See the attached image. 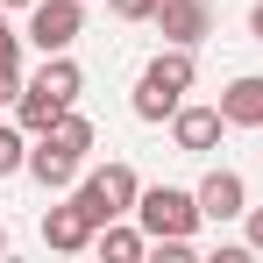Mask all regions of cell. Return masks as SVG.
I'll list each match as a JSON object with an SVG mask.
<instances>
[{
    "label": "cell",
    "mask_w": 263,
    "mask_h": 263,
    "mask_svg": "<svg viewBox=\"0 0 263 263\" xmlns=\"http://www.w3.org/2000/svg\"><path fill=\"white\" fill-rule=\"evenodd\" d=\"M135 220H142V235L149 242H164V235H192L199 228V192H178V185H149L142 199H135Z\"/></svg>",
    "instance_id": "7a4b0ae2"
},
{
    "label": "cell",
    "mask_w": 263,
    "mask_h": 263,
    "mask_svg": "<svg viewBox=\"0 0 263 263\" xmlns=\"http://www.w3.org/2000/svg\"><path fill=\"white\" fill-rule=\"evenodd\" d=\"M14 114H22V128H29V135H43V128H57L64 100H57L50 86H36V79H29V86H22V100H14Z\"/></svg>",
    "instance_id": "30bf717a"
},
{
    "label": "cell",
    "mask_w": 263,
    "mask_h": 263,
    "mask_svg": "<svg viewBox=\"0 0 263 263\" xmlns=\"http://www.w3.org/2000/svg\"><path fill=\"white\" fill-rule=\"evenodd\" d=\"M14 57H22V36H14V29H7V14H0V64H14Z\"/></svg>",
    "instance_id": "e0dca14e"
},
{
    "label": "cell",
    "mask_w": 263,
    "mask_h": 263,
    "mask_svg": "<svg viewBox=\"0 0 263 263\" xmlns=\"http://www.w3.org/2000/svg\"><path fill=\"white\" fill-rule=\"evenodd\" d=\"M92 249H100V256H114V263H135L142 249H149V235H142V228H114V220H107V228L92 235Z\"/></svg>",
    "instance_id": "7c38bea8"
},
{
    "label": "cell",
    "mask_w": 263,
    "mask_h": 263,
    "mask_svg": "<svg viewBox=\"0 0 263 263\" xmlns=\"http://www.w3.org/2000/svg\"><path fill=\"white\" fill-rule=\"evenodd\" d=\"M0 7H36V0H0Z\"/></svg>",
    "instance_id": "ffe728a7"
},
{
    "label": "cell",
    "mask_w": 263,
    "mask_h": 263,
    "mask_svg": "<svg viewBox=\"0 0 263 263\" xmlns=\"http://www.w3.org/2000/svg\"><path fill=\"white\" fill-rule=\"evenodd\" d=\"M249 249H263V206L249 214Z\"/></svg>",
    "instance_id": "ac0fdd59"
},
{
    "label": "cell",
    "mask_w": 263,
    "mask_h": 263,
    "mask_svg": "<svg viewBox=\"0 0 263 263\" xmlns=\"http://www.w3.org/2000/svg\"><path fill=\"white\" fill-rule=\"evenodd\" d=\"M199 214H206V220H235V214H249L242 178H235V171H206V178H199Z\"/></svg>",
    "instance_id": "ba28073f"
},
{
    "label": "cell",
    "mask_w": 263,
    "mask_h": 263,
    "mask_svg": "<svg viewBox=\"0 0 263 263\" xmlns=\"http://www.w3.org/2000/svg\"><path fill=\"white\" fill-rule=\"evenodd\" d=\"M92 235H100V220H92L79 199H64V206H50V214H43V242H50V249H64V256L92 249Z\"/></svg>",
    "instance_id": "5b68a950"
},
{
    "label": "cell",
    "mask_w": 263,
    "mask_h": 263,
    "mask_svg": "<svg viewBox=\"0 0 263 263\" xmlns=\"http://www.w3.org/2000/svg\"><path fill=\"white\" fill-rule=\"evenodd\" d=\"M0 256H7V228H0Z\"/></svg>",
    "instance_id": "44dd1931"
},
{
    "label": "cell",
    "mask_w": 263,
    "mask_h": 263,
    "mask_svg": "<svg viewBox=\"0 0 263 263\" xmlns=\"http://www.w3.org/2000/svg\"><path fill=\"white\" fill-rule=\"evenodd\" d=\"M157 29H164V43H206L214 36V0H157Z\"/></svg>",
    "instance_id": "277c9868"
},
{
    "label": "cell",
    "mask_w": 263,
    "mask_h": 263,
    "mask_svg": "<svg viewBox=\"0 0 263 263\" xmlns=\"http://www.w3.org/2000/svg\"><path fill=\"white\" fill-rule=\"evenodd\" d=\"M256 164H263V157H256Z\"/></svg>",
    "instance_id": "7402d4cb"
},
{
    "label": "cell",
    "mask_w": 263,
    "mask_h": 263,
    "mask_svg": "<svg viewBox=\"0 0 263 263\" xmlns=\"http://www.w3.org/2000/svg\"><path fill=\"white\" fill-rule=\"evenodd\" d=\"M29 171V142H22V128H0V178Z\"/></svg>",
    "instance_id": "5bb4252c"
},
{
    "label": "cell",
    "mask_w": 263,
    "mask_h": 263,
    "mask_svg": "<svg viewBox=\"0 0 263 263\" xmlns=\"http://www.w3.org/2000/svg\"><path fill=\"white\" fill-rule=\"evenodd\" d=\"M220 128H228L220 107H178V114H171V142L185 149V157H206V149L220 142Z\"/></svg>",
    "instance_id": "8992f818"
},
{
    "label": "cell",
    "mask_w": 263,
    "mask_h": 263,
    "mask_svg": "<svg viewBox=\"0 0 263 263\" xmlns=\"http://www.w3.org/2000/svg\"><path fill=\"white\" fill-rule=\"evenodd\" d=\"M220 114H228V128H263V79H256V71L228 79V92H220Z\"/></svg>",
    "instance_id": "52a82bcc"
},
{
    "label": "cell",
    "mask_w": 263,
    "mask_h": 263,
    "mask_svg": "<svg viewBox=\"0 0 263 263\" xmlns=\"http://www.w3.org/2000/svg\"><path fill=\"white\" fill-rule=\"evenodd\" d=\"M121 22H157V0H107Z\"/></svg>",
    "instance_id": "9a60e30c"
},
{
    "label": "cell",
    "mask_w": 263,
    "mask_h": 263,
    "mask_svg": "<svg viewBox=\"0 0 263 263\" xmlns=\"http://www.w3.org/2000/svg\"><path fill=\"white\" fill-rule=\"evenodd\" d=\"M249 36H256V43H263V0H256V7H249Z\"/></svg>",
    "instance_id": "d6986e66"
},
{
    "label": "cell",
    "mask_w": 263,
    "mask_h": 263,
    "mask_svg": "<svg viewBox=\"0 0 263 263\" xmlns=\"http://www.w3.org/2000/svg\"><path fill=\"white\" fill-rule=\"evenodd\" d=\"M43 135L57 142V149H71V157L86 164V149H92V121H86V114H71V107H64V114H57V128H43Z\"/></svg>",
    "instance_id": "4fadbf2b"
},
{
    "label": "cell",
    "mask_w": 263,
    "mask_h": 263,
    "mask_svg": "<svg viewBox=\"0 0 263 263\" xmlns=\"http://www.w3.org/2000/svg\"><path fill=\"white\" fill-rule=\"evenodd\" d=\"M29 178H36V185H71V178H79V157L57 149L50 135H36V149H29Z\"/></svg>",
    "instance_id": "9c48e42d"
},
{
    "label": "cell",
    "mask_w": 263,
    "mask_h": 263,
    "mask_svg": "<svg viewBox=\"0 0 263 263\" xmlns=\"http://www.w3.org/2000/svg\"><path fill=\"white\" fill-rule=\"evenodd\" d=\"M79 29H86V0H36V7H29V43L43 50V57L71 50Z\"/></svg>",
    "instance_id": "3957f363"
},
{
    "label": "cell",
    "mask_w": 263,
    "mask_h": 263,
    "mask_svg": "<svg viewBox=\"0 0 263 263\" xmlns=\"http://www.w3.org/2000/svg\"><path fill=\"white\" fill-rule=\"evenodd\" d=\"M22 100V64H0V107Z\"/></svg>",
    "instance_id": "2e32d148"
},
{
    "label": "cell",
    "mask_w": 263,
    "mask_h": 263,
    "mask_svg": "<svg viewBox=\"0 0 263 263\" xmlns=\"http://www.w3.org/2000/svg\"><path fill=\"white\" fill-rule=\"evenodd\" d=\"M185 92H192V50L171 43L164 57L142 64V79H135V114H142V121H171L178 107H185Z\"/></svg>",
    "instance_id": "6da1fadb"
},
{
    "label": "cell",
    "mask_w": 263,
    "mask_h": 263,
    "mask_svg": "<svg viewBox=\"0 0 263 263\" xmlns=\"http://www.w3.org/2000/svg\"><path fill=\"white\" fill-rule=\"evenodd\" d=\"M92 178H100V192H107V206H114V220H121V214H135V199H142V178H135L128 164H100Z\"/></svg>",
    "instance_id": "8fae6325"
}]
</instances>
